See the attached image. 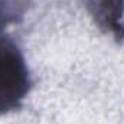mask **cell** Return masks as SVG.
Here are the masks:
<instances>
[{"label": "cell", "instance_id": "cell-1", "mask_svg": "<svg viewBox=\"0 0 124 124\" xmlns=\"http://www.w3.org/2000/svg\"><path fill=\"white\" fill-rule=\"evenodd\" d=\"M29 87L28 69L13 45H0V113L16 108Z\"/></svg>", "mask_w": 124, "mask_h": 124}]
</instances>
